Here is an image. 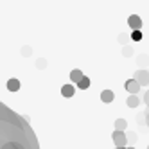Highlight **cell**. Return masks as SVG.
Instances as JSON below:
<instances>
[{"instance_id":"obj_16","label":"cell","mask_w":149,"mask_h":149,"mask_svg":"<svg viewBox=\"0 0 149 149\" xmlns=\"http://www.w3.org/2000/svg\"><path fill=\"white\" fill-rule=\"evenodd\" d=\"M119 41H120V43H126V41H127V36H126V34H120V36H119Z\"/></svg>"},{"instance_id":"obj_14","label":"cell","mask_w":149,"mask_h":149,"mask_svg":"<svg viewBox=\"0 0 149 149\" xmlns=\"http://www.w3.org/2000/svg\"><path fill=\"white\" fill-rule=\"evenodd\" d=\"M131 38H133L135 41H140V40H142V33H140V29H136V31H133V34H131Z\"/></svg>"},{"instance_id":"obj_11","label":"cell","mask_w":149,"mask_h":149,"mask_svg":"<svg viewBox=\"0 0 149 149\" xmlns=\"http://www.w3.org/2000/svg\"><path fill=\"white\" fill-rule=\"evenodd\" d=\"M81 77H83V72H81L79 68H76V70L70 72V81H72V83H77Z\"/></svg>"},{"instance_id":"obj_1","label":"cell","mask_w":149,"mask_h":149,"mask_svg":"<svg viewBox=\"0 0 149 149\" xmlns=\"http://www.w3.org/2000/svg\"><path fill=\"white\" fill-rule=\"evenodd\" d=\"M0 149H40L34 131L20 115L0 102Z\"/></svg>"},{"instance_id":"obj_13","label":"cell","mask_w":149,"mask_h":149,"mask_svg":"<svg viewBox=\"0 0 149 149\" xmlns=\"http://www.w3.org/2000/svg\"><path fill=\"white\" fill-rule=\"evenodd\" d=\"M126 142L135 144L136 142V133H126Z\"/></svg>"},{"instance_id":"obj_4","label":"cell","mask_w":149,"mask_h":149,"mask_svg":"<svg viewBox=\"0 0 149 149\" xmlns=\"http://www.w3.org/2000/svg\"><path fill=\"white\" fill-rule=\"evenodd\" d=\"M127 24H130V27H131L133 31L142 29V20H140V16H136V15H131L130 18H127Z\"/></svg>"},{"instance_id":"obj_20","label":"cell","mask_w":149,"mask_h":149,"mask_svg":"<svg viewBox=\"0 0 149 149\" xmlns=\"http://www.w3.org/2000/svg\"><path fill=\"white\" fill-rule=\"evenodd\" d=\"M115 149H124V147H115Z\"/></svg>"},{"instance_id":"obj_10","label":"cell","mask_w":149,"mask_h":149,"mask_svg":"<svg viewBox=\"0 0 149 149\" xmlns=\"http://www.w3.org/2000/svg\"><path fill=\"white\" fill-rule=\"evenodd\" d=\"M76 84H77V88H81V90H86V88L90 86V77L83 76V77H81V79H79V81H77Z\"/></svg>"},{"instance_id":"obj_2","label":"cell","mask_w":149,"mask_h":149,"mask_svg":"<svg viewBox=\"0 0 149 149\" xmlns=\"http://www.w3.org/2000/svg\"><path fill=\"white\" fill-rule=\"evenodd\" d=\"M111 138H113L115 147H126V146H127V142H126V133H124V131L115 130L113 135H111Z\"/></svg>"},{"instance_id":"obj_6","label":"cell","mask_w":149,"mask_h":149,"mask_svg":"<svg viewBox=\"0 0 149 149\" xmlns=\"http://www.w3.org/2000/svg\"><path fill=\"white\" fill-rule=\"evenodd\" d=\"M20 86H22V84H20V81H18L16 77H11V79L7 81V90H9V92H18Z\"/></svg>"},{"instance_id":"obj_19","label":"cell","mask_w":149,"mask_h":149,"mask_svg":"<svg viewBox=\"0 0 149 149\" xmlns=\"http://www.w3.org/2000/svg\"><path fill=\"white\" fill-rule=\"evenodd\" d=\"M124 149H135V147H133V146H130V147H127V146H126V147H124Z\"/></svg>"},{"instance_id":"obj_7","label":"cell","mask_w":149,"mask_h":149,"mask_svg":"<svg viewBox=\"0 0 149 149\" xmlns=\"http://www.w3.org/2000/svg\"><path fill=\"white\" fill-rule=\"evenodd\" d=\"M113 99H115V95H113L111 90H102L101 92V101L102 102H111Z\"/></svg>"},{"instance_id":"obj_18","label":"cell","mask_w":149,"mask_h":149,"mask_svg":"<svg viewBox=\"0 0 149 149\" xmlns=\"http://www.w3.org/2000/svg\"><path fill=\"white\" fill-rule=\"evenodd\" d=\"M22 52H24V54L27 56V54H31V49H29V47H24V50H22Z\"/></svg>"},{"instance_id":"obj_9","label":"cell","mask_w":149,"mask_h":149,"mask_svg":"<svg viewBox=\"0 0 149 149\" xmlns=\"http://www.w3.org/2000/svg\"><path fill=\"white\" fill-rule=\"evenodd\" d=\"M74 92H76V88H74V84H65V86L61 88V93L65 95V97H72Z\"/></svg>"},{"instance_id":"obj_12","label":"cell","mask_w":149,"mask_h":149,"mask_svg":"<svg viewBox=\"0 0 149 149\" xmlns=\"http://www.w3.org/2000/svg\"><path fill=\"white\" fill-rule=\"evenodd\" d=\"M126 126H127V122H126L124 119H117V120H115V130L124 131V130H126Z\"/></svg>"},{"instance_id":"obj_8","label":"cell","mask_w":149,"mask_h":149,"mask_svg":"<svg viewBox=\"0 0 149 149\" xmlns=\"http://www.w3.org/2000/svg\"><path fill=\"white\" fill-rule=\"evenodd\" d=\"M126 104L130 106V108H136L138 104H140V99L136 97V93H131L130 97H127V101H126Z\"/></svg>"},{"instance_id":"obj_17","label":"cell","mask_w":149,"mask_h":149,"mask_svg":"<svg viewBox=\"0 0 149 149\" xmlns=\"http://www.w3.org/2000/svg\"><path fill=\"white\" fill-rule=\"evenodd\" d=\"M45 65H47V63H45V59H38V67H40V68H43Z\"/></svg>"},{"instance_id":"obj_15","label":"cell","mask_w":149,"mask_h":149,"mask_svg":"<svg viewBox=\"0 0 149 149\" xmlns=\"http://www.w3.org/2000/svg\"><path fill=\"white\" fill-rule=\"evenodd\" d=\"M131 54H133V50L130 47H124V56H131Z\"/></svg>"},{"instance_id":"obj_3","label":"cell","mask_w":149,"mask_h":149,"mask_svg":"<svg viewBox=\"0 0 149 149\" xmlns=\"http://www.w3.org/2000/svg\"><path fill=\"white\" fill-rule=\"evenodd\" d=\"M140 86H147V81H149V77H147V70H138L136 74H135V77H133Z\"/></svg>"},{"instance_id":"obj_5","label":"cell","mask_w":149,"mask_h":149,"mask_svg":"<svg viewBox=\"0 0 149 149\" xmlns=\"http://www.w3.org/2000/svg\"><path fill=\"white\" fill-rule=\"evenodd\" d=\"M126 90L130 93H138V92H140V84H138L135 79H127L126 81Z\"/></svg>"}]
</instances>
